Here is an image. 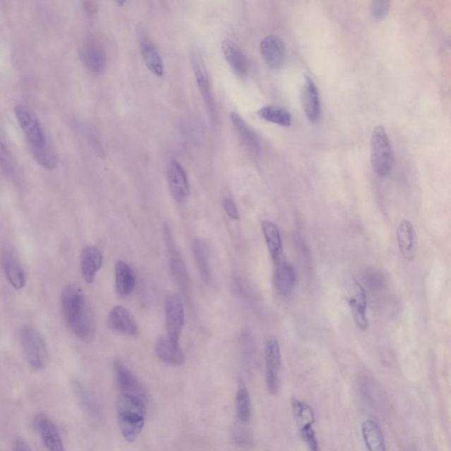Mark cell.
Wrapping results in <instances>:
<instances>
[{"label":"cell","mask_w":451,"mask_h":451,"mask_svg":"<svg viewBox=\"0 0 451 451\" xmlns=\"http://www.w3.org/2000/svg\"><path fill=\"white\" fill-rule=\"evenodd\" d=\"M13 450L14 451H32L28 443L21 438H18L14 441Z\"/></svg>","instance_id":"obj_37"},{"label":"cell","mask_w":451,"mask_h":451,"mask_svg":"<svg viewBox=\"0 0 451 451\" xmlns=\"http://www.w3.org/2000/svg\"><path fill=\"white\" fill-rule=\"evenodd\" d=\"M361 435L368 451H386L385 435L375 421H364L361 425Z\"/></svg>","instance_id":"obj_25"},{"label":"cell","mask_w":451,"mask_h":451,"mask_svg":"<svg viewBox=\"0 0 451 451\" xmlns=\"http://www.w3.org/2000/svg\"><path fill=\"white\" fill-rule=\"evenodd\" d=\"M25 357L32 368L41 371L48 364L49 351L44 337L32 326H24L20 333Z\"/></svg>","instance_id":"obj_5"},{"label":"cell","mask_w":451,"mask_h":451,"mask_svg":"<svg viewBox=\"0 0 451 451\" xmlns=\"http://www.w3.org/2000/svg\"><path fill=\"white\" fill-rule=\"evenodd\" d=\"M260 52L270 69H279L285 62L286 46L277 35H270L263 39L260 42Z\"/></svg>","instance_id":"obj_10"},{"label":"cell","mask_w":451,"mask_h":451,"mask_svg":"<svg viewBox=\"0 0 451 451\" xmlns=\"http://www.w3.org/2000/svg\"><path fill=\"white\" fill-rule=\"evenodd\" d=\"M300 433L303 441L306 443L308 451H321L319 447L317 434L313 428V425L303 426L300 428Z\"/></svg>","instance_id":"obj_34"},{"label":"cell","mask_w":451,"mask_h":451,"mask_svg":"<svg viewBox=\"0 0 451 451\" xmlns=\"http://www.w3.org/2000/svg\"><path fill=\"white\" fill-rule=\"evenodd\" d=\"M140 51L145 65L155 76L161 77L164 73L162 59L155 46L148 39H143L140 44Z\"/></svg>","instance_id":"obj_28"},{"label":"cell","mask_w":451,"mask_h":451,"mask_svg":"<svg viewBox=\"0 0 451 451\" xmlns=\"http://www.w3.org/2000/svg\"><path fill=\"white\" fill-rule=\"evenodd\" d=\"M61 308L67 326L77 338L87 342L95 338L94 312L80 287L70 285L63 290Z\"/></svg>","instance_id":"obj_1"},{"label":"cell","mask_w":451,"mask_h":451,"mask_svg":"<svg viewBox=\"0 0 451 451\" xmlns=\"http://www.w3.org/2000/svg\"><path fill=\"white\" fill-rule=\"evenodd\" d=\"M113 371L120 393L131 394L147 400V393L143 385L122 361L116 360L114 362Z\"/></svg>","instance_id":"obj_8"},{"label":"cell","mask_w":451,"mask_h":451,"mask_svg":"<svg viewBox=\"0 0 451 451\" xmlns=\"http://www.w3.org/2000/svg\"><path fill=\"white\" fill-rule=\"evenodd\" d=\"M355 289L356 294L354 296L348 298V304L353 313L355 325L361 331H368L369 328V322L367 315V293L363 287L355 280Z\"/></svg>","instance_id":"obj_18"},{"label":"cell","mask_w":451,"mask_h":451,"mask_svg":"<svg viewBox=\"0 0 451 451\" xmlns=\"http://www.w3.org/2000/svg\"><path fill=\"white\" fill-rule=\"evenodd\" d=\"M155 353L160 360L172 366H182L186 362L180 344L174 343L168 337H162L155 344Z\"/></svg>","instance_id":"obj_20"},{"label":"cell","mask_w":451,"mask_h":451,"mask_svg":"<svg viewBox=\"0 0 451 451\" xmlns=\"http://www.w3.org/2000/svg\"><path fill=\"white\" fill-rule=\"evenodd\" d=\"M81 61L92 73H100L106 66V55L101 45L95 42H87L80 49Z\"/></svg>","instance_id":"obj_23"},{"label":"cell","mask_w":451,"mask_h":451,"mask_svg":"<svg viewBox=\"0 0 451 451\" xmlns=\"http://www.w3.org/2000/svg\"><path fill=\"white\" fill-rule=\"evenodd\" d=\"M0 168L6 176L12 177L16 175V163L14 162L12 152L2 141H0Z\"/></svg>","instance_id":"obj_33"},{"label":"cell","mask_w":451,"mask_h":451,"mask_svg":"<svg viewBox=\"0 0 451 451\" xmlns=\"http://www.w3.org/2000/svg\"><path fill=\"white\" fill-rule=\"evenodd\" d=\"M168 182L174 200L183 203L189 197L190 184L187 174L179 162H170L168 169Z\"/></svg>","instance_id":"obj_11"},{"label":"cell","mask_w":451,"mask_h":451,"mask_svg":"<svg viewBox=\"0 0 451 451\" xmlns=\"http://www.w3.org/2000/svg\"><path fill=\"white\" fill-rule=\"evenodd\" d=\"M170 272H172L174 279L176 280L177 285L179 286L181 290L184 294L189 292V276H188L186 264L182 259L177 255H173L170 260Z\"/></svg>","instance_id":"obj_32"},{"label":"cell","mask_w":451,"mask_h":451,"mask_svg":"<svg viewBox=\"0 0 451 451\" xmlns=\"http://www.w3.org/2000/svg\"><path fill=\"white\" fill-rule=\"evenodd\" d=\"M14 114L35 161L46 169H55L58 159L54 150L49 145L44 127L37 115L24 104H17L14 108Z\"/></svg>","instance_id":"obj_2"},{"label":"cell","mask_w":451,"mask_h":451,"mask_svg":"<svg viewBox=\"0 0 451 451\" xmlns=\"http://www.w3.org/2000/svg\"><path fill=\"white\" fill-rule=\"evenodd\" d=\"M1 264L6 279L16 290H21L26 286V275L19 259L13 252L6 251L2 254Z\"/></svg>","instance_id":"obj_19"},{"label":"cell","mask_w":451,"mask_h":451,"mask_svg":"<svg viewBox=\"0 0 451 451\" xmlns=\"http://www.w3.org/2000/svg\"><path fill=\"white\" fill-rule=\"evenodd\" d=\"M258 115L267 122L287 127L292 124V115L287 109L278 106H265L259 109Z\"/></svg>","instance_id":"obj_29"},{"label":"cell","mask_w":451,"mask_h":451,"mask_svg":"<svg viewBox=\"0 0 451 451\" xmlns=\"http://www.w3.org/2000/svg\"><path fill=\"white\" fill-rule=\"evenodd\" d=\"M397 241L401 255L408 261L416 255L417 237L414 227L410 221L403 220L397 227Z\"/></svg>","instance_id":"obj_17"},{"label":"cell","mask_w":451,"mask_h":451,"mask_svg":"<svg viewBox=\"0 0 451 451\" xmlns=\"http://www.w3.org/2000/svg\"><path fill=\"white\" fill-rule=\"evenodd\" d=\"M223 208H224L226 214L230 219L234 220V221H238V220L240 219V212L238 211V208L233 198L229 197L225 198L224 200H223Z\"/></svg>","instance_id":"obj_36"},{"label":"cell","mask_w":451,"mask_h":451,"mask_svg":"<svg viewBox=\"0 0 451 451\" xmlns=\"http://www.w3.org/2000/svg\"><path fill=\"white\" fill-rule=\"evenodd\" d=\"M145 400L127 393H119L116 400L117 422L121 435L128 443H133L145 427L147 409Z\"/></svg>","instance_id":"obj_3"},{"label":"cell","mask_w":451,"mask_h":451,"mask_svg":"<svg viewBox=\"0 0 451 451\" xmlns=\"http://www.w3.org/2000/svg\"><path fill=\"white\" fill-rule=\"evenodd\" d=\"M222 49L227 63L238 76H244L250 71L251 63L243 52L231 41L222 42Z\"/></svg>","instance_id":"obj_24"},{"label":"cell","mask_w":451,"mask_h":451,"mask_svg":"<svg viewBox=\"0 0 451 451\" xmlns=\"http://www.w3.org/2000/svg\"><path fill=\"white\" fill-rule=\"evenodd\" d=\"M301 100L308 122L317 123L321 116V102L317 86L311 77H305L301 90Z\"/></svg>","instance_id":"obj_9"},{"label":"cell","mask_w":451,"mask_h":451,"mask_svg":"<svg viewBox=\"0 0 451 451\" xmlns=\"http://www.w3.org/2000/svg\"><path fill=\"white\" fill-rule=\"evenodd\" d=\"M193 66L195 76H196L198 90H200L202 97H203L209 115L214 119L216 114L215 104L214 97H212L210 81H209L207 67H205L204 61L200 56L197 55L193 56Z\"/></svg>","instance_id":"obj_16"},{"label":"cell","mask_w":451,"mask_h":451,"mask_svg":"<svg viewBox=\"0 0 451 451\" xmlns=\"http://www.w3.org/2000/svg\"><path fill=\"white\" fill-rule=\"evenodd\" d=\"M265 361L266 385L272 395L279 393L280 386V368L282 354L278 339L269 336L265 343Z\"/></svg>","instance_id":"obj_6"},{"label":"cell","mask_w":451,"mask_h":451,"mask_svg":"<svg viewBox=\"0 0 451 451\" xmlns=\"http://www.w3.org/2000/svg\"><path fill=\"white\" fill-rule=\"evenodd\" d=\"M230 119L232 121L234 129L237 131L238 136L240 137L245 147L252 154H258L259 151V140L253 130L236 112L231 113Z\"/></svg>","instance_id":"obj_26"},{"label":"cell","mask_w":451,"mask_h":451,"mask_svg":"<svg viewBox=\"0 0 451 451\" xmlns=\"http://www.w3.org/2000/svg\"><path fill=\"white\" fill-rule=\"evenodd\" d=\"M165 315L168 338L174 343L180 344L181 333L186 322V311L180 294H172L167 297Z\"/></svg>","instance_id":"obj_7"},{"label":"cell","mask_w":451,"mask_h":451,"mask_svg":"<svg viewBox=\"0 0 451 451\" xmlns=\"http://www.w3.org/2000/svg\"><path fill=\"white\" fill-rule=\"evenodd\" d=\"M35 428L41 436L48 451H66L61 435L54 422L44 414L37 415L35 420Z\"/></svg>","instance_id":"obj_13"},{"label":"cell","mask_w":451,"mask_h":451,"mask_svg":"<svg viewBox=\"0 0 451 451\" xmlns=\"http://www.w3.org/2000/svg\"><path fill=\"white\" fill-rule=\"evenodd\" d=\"M102 264H104V255L100 248L95 246H88L83 248L80 255V271L85 282L94 283Z\"/></svg>","instance_id":"obj_15"},{"label":"cell","mask_w":451,"mask_h":451,"mask_svg":"<svg viewBox=\"0 0 451 451\" xmlns=\"http://www.w3.org/2000/svg\"><path fill=\"white\" fill-rule=\"evenodd\" d=\"M236 416L241 423H248L251 419V399L243 382L239 383L236 397Z\"/></svg>","instance_id":"obj_30"},{"label":"cell","mask_w":451,"mask_h":451,"mask_svg":"<svg viewBox=\"0 0 451 451\" xmlns=\"http://www.w3.org/2000/svg\"><path fill=\"white\" fill-rule=\"evenodd\" d=\"M136 276L133 269L126 262L119 260L115 265V286L116 293L123 298L131 296L136 287Z\"/></svg>","instance_id":"obj_22"},{"label":"cell","mask_w":451,"mask_h":451,"mask_svg":"<svg viewBox=\"0 0 451 451\" xmlns=\"http://www.w3.org/2000/svg\"><path fill=\"white\" fill-rule=\"evenodd\" d=\"M193 254L202 279L205 282H210L212 280L210 252L207 243L203 239L197 238L194 240Z\"/></svg>","instance_id":"obj_27"},{"label":"cell","mask_w":451,"mask_h":451,"mask_svg":"<svg viewBox=\"0 0 451 451\" xmlns=\"http://www.w3.org/2000/svg\"><path fill=\"white\" fill-rule=\"evenodd\" d=\"M261 227L266 246H267L273 264L275 265L284 258L282 233H280L279 227L268 220L262 222Z\"/></svg>","instance_id":"obj_21"},{"label":"cell","mask_w":451,"mask_h":451,"mask_svg":"<svg viewBox=\"0 0 451 451\" xmlns=\"http://www.w3.org/2000/svg\"><path fill=\"white\" fill-rule=\"evenodd\" d=\"M292 410L294 419L299 428L306 425H314L315 414L310 404L298 399H292Z\"/></svg>","instance_id":"obj_31"},{"label":"cell","mask_w":451,"mask_h":451,"mask_svg":"<svg viewBox=\"0 0 451 451\" xmlns=\"http://www.w3.org/2000/svg\"><path fill=\"white\" fill-rule=\"evenodd\" d=\"M275 286L277 291L282 296L292 294L296 289L297 273L296 268L285 258L275 265Z\"/></svg>","instance_id":"obj_14"},{"label":"cell","mask_w":451,"mask_h":451,"mask_svg":"<svg viewBox=\"0 0 451 451\" xmlns=\"http://www.w3.org/2000/svg\"><path fill=\"white\" fill-rule=\"evenodd\" d=\"M390 7L389 1H374L371 5V14L375 20H382L388 16Z\"/></svg>","instance_id":"obj_35"},{"label":"cell","mask_w":451,"mask_h":451,"mask_svg":"<svg viewBox=\"0 0 451 451\" xmlns=\"http://www.w3.org/2000/svg\"><path fill=\"white\" fill-rule=\"evenodd\" d=\"M108 326L112 331L128 337H135L138 333L136 319L123 306L114 307L109 312Z\"/></svg>","instance_id":"obj_12"},{"label":"cell","mask_w":451,"mask_h":451,"mask_svg":"<svg viewBox=\"0 0 451 451\" xmlns=\"http://www.w3.org/2000/svg\"><path fill=\"white\" fill-rule=\"evenodd\" d=\"M371 158L376 175L385 177L392 172L394 152L385 128L375 126L371 138Z\"/></svg>","instance_id":"obj_4"}]
</instances>
